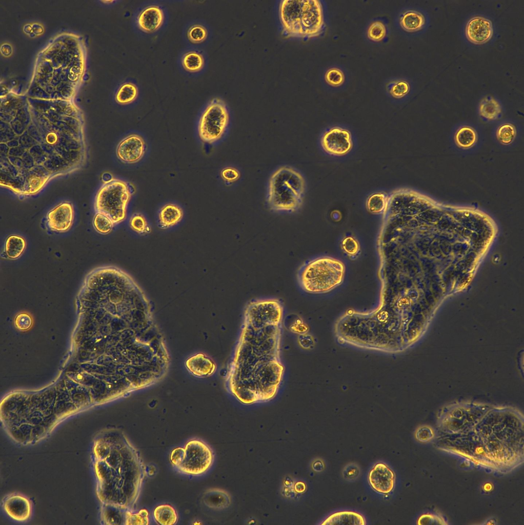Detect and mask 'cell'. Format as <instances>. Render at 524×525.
I'll return each instance as SVG.
<instances>
[{
    "instance_id": "6da1fadb",
    "label": "cell",
    "mask_w": 524,
    "mask_h": 525,
    "mask_svg": "<svg viewBox=\"0 0 524 525\" xmlns=\"http://www.w3.org/2000/svg\"><path fill=\"white\" fill-rule=\"evenodd\" d=\"M278 13L281 33L287 37L309 39L325 30V9L320 1H281Z\"/></svg>"
},
{
    "instance_id": "7a4b0ae2",
    "label": "cell",
    "mask_w": 524,
    "mask_h": 525,
    "mask_svg": "<svg viewBox=\"0 0 524 525\" xmlns=\"http://www.w3.org/2000/svg\"><path fill=\"white\" fill-rule=\"evenodd\" d=\"M305 191L306 181L301 172L291 166L279 167L268 182L267 206L274 212L295 213L301 207Z\"/></svg>"
},
{
    "instance_id": "3957f363",
    "label": "cell",
    "mask_w": 524,
    "mask_h": 525,
    "mask_svg": "<svg viewBox=\"0 0 524 525\" xmlns=\"http://www.w3.org/2000/svg\"><path fill=\"white\" fill-rule=\"evenodd\" d=\"M345 266L340 260L328 257L312 259L299 268L297 279L304 291L311 294L329 292L342 282Z\"/></svg>"
},
{
    "instance_id": "277c9868",
    "label": "cell",
    "mask_w": 524,
    "mask_h": 525,
    "mask_svg": "<svg viewBox=\"0 0 524 525\" xmlns=\"http://www.w3.org/2000/svg\"><path fill=\"white\" fill-rule=\"evenodd\" d=\"M132 194L128 182L114 179L104 185L96 197L95 207L98 213L108 216L114 223L126 217L128 204Z\"/></svg>"
},
{
    "instance_id": "5b68a950",
    "label": "cell",
    "mask_w": 524,
    "mask_h": 525,
    "mask_svg": "<svg viewBox=\"0 0 524 525\" xmlns=\"http://www.w3.org/2000/svg\"><path fill=\"white\" fill-rule=\"evenodd\" d=\"M230 115L225 103L220 98L211 99L206 105L198 123V134L205 143L213 145L224 138L230 126Z\"/></svg>"
},
{
    "instance_id": "8992f818",
    "label": "cell",
    "mask_w": 524,
    "mask_h": 525,
    "mask_svg": "<svg viewBox=\"0 0 524 525\" xmlns=\"http://www.w3.org/2000/svg\"><path fill=\"white\" fill-rule=\"evenodd\" d=\"M168 21L166 8L156 2H148L138 7L132 16L135 30L141 35L152 36L165 28Z\"/></svg>"
},
{
    "instance_id": "52a82bcc",
    "label": "cell",
    "mask_w": 524,
    "mask_h": 525,
    "mask_svg": "<svg viewBox=\"0 0 524 525\" xmlns=\"http://www.w3.org/2000/svg\"><path fill=\"white\" fill-rule=\"evenodd\" d=\"M185 457L176 468L185 474L200 475L206 473L213 462V453L210 447L199 440L188 441L185 447Z\"/></svg>"
},
{
    "instance_id": "ba28073f",
    "label": "cell",
    "mask_w": 524,
    "mask_h": 525,
    "mask_svg": "<svg viewBox=\"0 0 524 525\" xmlns=\"http://www.w3.org/2000/svg\"><path fill=\"white\" fill-rule=\"evenodd\" d=\"M320 145L323 150L331 155H345L353 146L351 133L341 127L331 128L321 135Z\"/></svg>"
},
{
    "instance_id": "9c48e42d",
    "label": "cell",
    "mask_w": 524,
    "mask_h": 525,
    "mask_svg": "<svg viewBox=\"0 0 524 525\" xmlns=\"http://www.w3.org/2000/svg\"><path fill=\"white\" fill-rule=\"evenodd\" d=\"M494 33L493 25L488 17L482 15H474L467 21L464 27V35L470 43L481 45L488 43Z\"/></svg>"
},
{
    "instance_id": "30bf717a",
    "label": "cell",
    "mask_w": 524,
    "mask_h": 525,
    "mask_svg": "<svg viewBox=\"0 0 524 525\" xmlns=\"http://www.w3.org/2000/svg\"><path fill=\"white\" fill-rule=\"evenodd\" d=\"M207 57L200 48L188 46L180 52L178 64L182 72L189 77H196L205 71Z\"/></svg>"
},
{
    "instance_id": "8fae6325",
    "label": "cell",
    "mask_w": 524,
    "mask_h": 525,
    "mask_svg": "<svg viewBox=\"0 0 524 525\" xmlns=\"http://www.w3.org/2000/svg\"><path fill=\"white\" fill-rule=\"evenodd\" d=\"M144 139L137 134H131L118 144L116 153L117 158L125 164H135L144 156L146 151Z\"/></svg>"
},
{
    "instance_id": "7c38bea8",
    "label": "cell",
    "mask_w": 524,
    "mask_h": 525,
    "mask_svg": "<svg viewBox=\"0 0 524 525\" xmlns=\"http://www.w3.org/2000/svg\"><path fill=\"white\" fill-rule=\"evenodd\" d=\"M429 23L427 13L417 8H404L397 16V24L400 29L410 34L424 32L429 27Z\"/></svg>"
},
{
    "instance_id": "4fadbf2b",
    "label": "cell",
    "mask_w": 524,
    "mask_h": 525,
    "mask_svg": "<svg viewBox=\"0 0 524 525\" xmlns=\"http://www.w3.org/2000/svg\"><path fill=\"white\" fill-rule=\"evenodd\" d=\"M368 480L373 490L381 494H388L394 489L395 475L387 465L377 462L369 471Z\"/></svg>"
},
{
    "instance_id": "5bb4252c",
    "label": "cell",
    "mask_w": 524,
    "mask_h": 525,
    "mask_svg": "<svg viewBox=\"0 0 524 525\" xmlns=\"http://www.w3.org/2000/svg\"><path fill=\"white\" fill-rule=\"evenodd\" d=\"M73 217L72 205L67 202L62 203L48 213L47 218L48 227L54 231H67L72 225Z\"/></svg>"
},
{
    "instance_id": "9a60e30c",
    "label": "cell",
    "mask_w": 524,
    "mask_h": 525,
    "mask_svg": "<svg viewBox=\"0 0 524 525\" xmlns=\"http://www.w3.org/2000/svg\"><path fill=\"white\" fill-rule=\"evenodd\" d=\"M210 30L201 21L194 20L187 23L183 31V38L190 47L200 48L208 40Z\"/></svg>"
},
{
    "instance_id": "2e32d148",
    "label": "cell",
    "mask_w": 524,
    "mask_h": 525,
    "mask_svg": "<svg viewBox=\"0 0 524 525\" xmlns=\"http://www.w3.org/2000/svg\"><path fill=\"white\" fill-rule=\"evenodd\" d=\"M140 88L133 79L127 78L117 87L114 94L115 102L122 106H128L135 103L140 96Z\"/></svg>"
},
{
    "instance_id": "e0dca14e",
    "label": "cell",
    "mask_w": 524,
    "mask_h": 525,
    "mask_svg": "<svg viewBox=\"0 0 524 525\" xmlns=\"http://www.w3.org/2000/svg\"><path fill=\"white\" fill-rule=\"evenodd\" d=\"M4 508L9 516L18 521L27 519L30 514L31 507L29 500L19 495L9 497L5 501Z\"/></svg>"
},
{
    "instance_id": "ac0fdd59",
    "label": "cell",
    "mask_w": 524,
    "mask_h": 525,
    "mask_svg": "<svg viewBox=\"0 0 524 525\" xmlns=\"http://www.w3.org/2000/svg\"><path fill=\"white\" fill-rule=\"evenodd\" d=\"M385 90L388 96L391 98L395 100L402 99L411 93V83L406 78H392L386 82Z\"/></svg>"
},
{
    "instance_id": "d6986e66",
    "label": "cell",
    "mask_w": 524,
    "mask_h": 525,
    "mask_svg": "<svg viewBox=\"0 0 524 525\" xmlns=\"http://www.w3.org/2000/svg\"><path fill=\"white\" fill-rule=\"evenodd\" d=\"M478 110L481 117L485 120L491 121L500 117L502 112V106L497 98L491 95H487L480 100Z\"/></svg>"
},
{
    "instance_id": "ffe728a7",
    "label": "cell",
    "mask_w": 524,
    "mask_h": 525,
    "mask_svg": "<svg viewBox=\"0 0 524 525\" xmlns=\"http://www.w3.org/2000/svg\"><path fill=\"white\" fill-rule=\"evenodd\" d=\"M321 524L365 525L366 520L364 516L357 512L343 511L330 515Z\"/></svg>"
},
{
    "instance_id": "44dd1931",
    "label": "cell",
    "mask_w": 524,
    "mask_h": 525,
    "mask_svg": "<svg viewBox=\"0 0 524 525\" xmlns=\"http://www.w3.org/2000/svg\"><path fill=\"white\" fill-rule=\"evenodd\" d=\"M183 212L177 205L167 204L160 210L158 218L160 225L164 228H168L175 225L182 218Z\"/></svg>"
},
{
    "instance_id": "7402d4cb",
    "label": "cell",
    "mask_w": 524,
    "mask_h": 525,
    "mask_svg": "<svg viewBox=\"0 0 524 525\" xmlns=\"http://www.w3.org/2000/svg\"><path fill=\"white\" fill-rule=\"evenodd\" d=\"M203 500L205 504L209 508L223 509L229 506L231 499L226 491L214 489L205 493Z\"/></svg>"
},
{
    "instance_id": "603a6c76",
    "label": "cell",
    "mask_w": 524,
    "mask_h": 525,
    "mask_svg": "<svg viewBox=\"0 0 524 525\" xmlns=\"http://www.w3.org/2000/svg\"><path fill=\"white\" fill-rule=\"evenodd\" d=\"M477 140L476 131L469 126L459 127L454 134V141L457 147L463 149L472 148Z\"/></svg>"
},
{
    "instance_id": "cb8c5ba5",
    "label": "cell",
    "mask_w": 524,
    "mask_h": 525,
    "mask_svg": "<svg viewBox=\"0 0 524 525\" xmlns=\"http://www.w3.org/2000/svg\"><path fill=\"white\" fill-rule=\"evenodd\" d=\"M324 80L330 88H339L344 86L346 82V73L341 67L332 66L325 71Z\"/></svg>"
},
{
    "instance_id": "d4e9b609",
    "label": "cell",
    "mask_w": 524,
    "mask_h": 525,
    "mask_svg": "<svg viewBox=\"0 0 524 525\" xmlns=\"http://www.w3.org/2000/svg\"><path fill=\"white\" fill-rule=\"evenodd\" d=\"M196 357L190 359L191 364L188 367L194 374L198 376H206L214 372L215 365L210 359L203 354H197Z\"/></svg>"
},
{
    "instance_id": "484cf974",
    "label": "cell",
    "mask_w": 524,
    "mask_h": 525,
    "mask_svg": "<svg viewBox=\"0 0 524 525\" xmlns=\"http://www.w3.org/2000/svg\"><path fill=\"white\" fill-rule=\"evenodd\" d=\"M155 521L162 525H173L177 520V515L175 510L167 504H161L156 507L153 511Z\"/></svg>"
},
{
    "instance_id": "4316f807",
    "label": "cell",
    "mask_w": 524,
    "mask_h": 525,
    "mask_svg": "<svg viewBox=\"0 0 524 525\" xmlns=\"http://www.w3.org/2000/svg\"><path fill=\"white\" fill-rule=\"evenodd\" d=\"M388 34V26L381 19L376 18L372 21L368 25L366 35L371 41L379 43L384 41Z\"/></svg>"
},
{
    "instance_id": "83f0119b",
    "label": "cell",
    "mask_w": 524,
    "mask_h": 525,
    "mask_svg": "<svg viewBox=\"0 0 524 525\" xmlns=\"http://www.w3.org/2000/svg\"><path fill=\"white\" fill-rule=\"evenodd\" d=\"M26 244L25 240L18 235H11L5 243V252L7 256L11 259L18 258L24 251Z\"/></svg>"
},
{
    "instance_id": "f1b7e54d",
    "label": "cell",
    "mask_w": 524,
    "mask_h": 525,
    "mask_svg": "<svg viewBox=\"0 0 524 525\" xmlns=\"http://www.w3.org/2000/svg\"><path fill=\"white\" fill-rule=\"evenodd\" d=\"M496 135L497 140L501 144L506 145H509L514 140L516 137V128L511 123H503L497 128Z\"/></svg>"
},
{
    "instance_id": "f546056e",
    "label": "cell",
    "mask_w": 524,
    "mask_h": 525,
    "mask_svg": "<svg viewBox=\"0 0 524 525\" xmlns=\"http://www.w3.org/2000/svg\"><path fill=\"white\" fill-rule=\"evenodd\" d=\"M387 199L388 196L384 193L372 194L367 199V208L372 213H380L385 210Z\"/></svg>"
},
{
    "instance_id": "4dcf8cb0",
    "label": "cell",
    "mask_w": 524,
    "mask_h": 525,
    "mask_svg": "<svg viewBox=\"0 0 524 525\" xmlns=\"http://www.w3.org/2000/svg\"><path fill=\"white\" fill-rule=\"evenodd\" d=\"M113 221L106 215L97 213L94 218L93 225L97 231L102 234L109 233L113 227Z\"/></svg>"
},
{
    "instance_id": "1f68e13d",
    "label": "cell",
    "mask_w": 524,
    "mask_h": 525,
    "mask_svg": "<svg viewBox=\"0 0 524 525\" xmlns=\"http://www.w3.org/2000/svg\"><path fill=\"white\" fill-rule=\"evenodd\" d=\"M148 512L142 509L137 513L128 512L126 514V524H148L149 523Z\"/></svg>"
},
{
    "instance_id": "d6a6232c",
    "label": "cell",
    "mask_w": 524,
    "mask_h": 525,
    "mask_svg": "<svg viewBox=\"0 0 524 525\" xmlns=\"http://www.w3.org/2000/svg\"><path fill=\"white\" fill-rule=\"evenodd\" d=\"M220 176L224 182L227 185H230L239 179L240 173L239 170L234 166H227L221 170Z\"/></svg>"
},
{
    "instance_id": "836d02e7",
    "label": "cell",
    "mask_w": 524,
    "mask_h": 525,
    "mask_svg": "<svg viewBox=\"0 0 524 525\" xmlns=\"http://www.w3.org/2000/svg\"><path fill=\"white\" fill-rule=\"evenodd\" d=\"M360 472V469L357 465L350 463L343 469L342 476L346 480L354 481L359 477Z\"/></svg>"
},
{
    "instance_id": "e575fe53",
    "label": "cell",
    "mask_w": 524,
    "mask_h": 525,
    "mask_svg": "<svg viewBox=\"0 0 524 525\" xmlns=\"http://www.w3.org/2000/svg\"><path fill=\"white\" fill-rule=\"evenodd\" d=\"M130 225L133 230L138 233L145 232L147 228L145 217L140 214H136L132 216Z\"/></svg>"
},
{
    "instance_id": "d590c367",
    "label": "cell",
    "mask_w": 524,
    "mask_h": 525,
    "mask_svg": "<svg viewBox=\"0 0 524 525\" xmlns=\"http://www.w3.org/2000/svg\"><path fill=\"white\" fill-rule=\"evenodd\" d=\"M14 322L17 329L21 330H26L31 327L32 320L29 314L22 313L16 316Z\"/></svg>"
},
{
    "instance_id": "8d00e7d4",
    "label": "cell",
    "mask_w": 524,
    "mask_h": 525,
    "mask_svg": "<svg viewBox=\"0 0 524 525\" xmlns=\"http://www.w3.org/2000/svg\"><path fill=\"white\" fill-rule=\"evenodd\" d=\"M342 247L344 251L350 255H354L358 250V243L351 237H346L343 240Z\"/></svg>"
},
{
    "instance_id": "74e56055",
    "label": "cell",
    "mask_w": 524,
    "mask_h": 525,
    "mask_svg": "<svg viewBox=\"0 0 524 525\" xmlns=\"http://www.w3.org/2000/svg\"><path fill=\"white\" fill-rule=\"evenodd\" d=\"M184 457L185 449L177 447L172 451L170 459L172 465L177 467L183 462Z\"/></svg>"
},
{
    "instance_id": "f35d334b",
    "label": "cell",
    "mask_w": 524,
    "mask_h": 525,
    "mask_svg": "<svg viewBox=\"0 0 524 525\" xmlns=\"http://www.w3.org/2000/svg\"><path fill=\"white\" fill-rule=\"evenodd\" d=\"M324 467V464L320 460H316L312 465L313 469L316 472L321 471Z\"/></svg>"
}]
</instances>
